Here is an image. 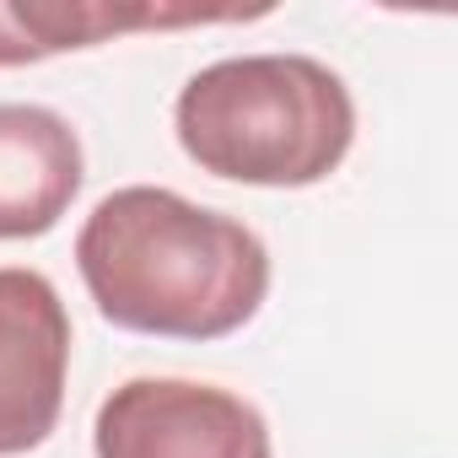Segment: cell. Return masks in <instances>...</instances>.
I'll return each mask as SVG.
<instances>
[{"instance_id": "cell-2", "label": "cell", "mask_w": 458, "mask_h": 458, "mask_svg": "<svg viewBox=\"0 0 458 458\" xmlns=\"http://www.w3.org/2000/svg\"><path fill=\"white\" fill-rule=\"evenodd\" d=\"M173 130L183 157L210 178L308 189L345 162L356 140V103L313 55H238L183 81Z\"/></svg>"}, {"instance_id": "cell-3", "label": "cell", "mask_w": 458, "mask_h": 458, "mask_svg": "<svg viewBox=\"0 0 458 458\" xmlns=\"http://www.w3.org/2000/svg\"><path fill=\"white\" fill-rule=\"evenodd\" d=\"M98 458H270L265 415L216 383L130 377L92 420Z\"/></svg>"}, {"instance_id": "cell-6", "label": "cell", "mask_w": 458, "mask_h": 458, "mask_svg": "<svg viewBox=\"0 0 458 458\" xmlns=\"http://www.w3.org/2000/svg\"><path fill=\"white\" fill-rule=\"evenodd\" d=\"M249 22L265 12H205V6H130V0H0V71L33 65L65 49H92L135 28L189 22Z\"/></svg>"}, {"instance_id": "cell-5", "label": "cell", "mask_w": 458, "mask_h": 458, "mask_svg": "<svg viewBox=\"0 0 458 458\" xmlns=\"http://www.w3.org/2000/svg\"><path fill=\"white\" fill-rule=\"evenodd\" d=\"M81 178L87 162L71 119L38 103H0V243L55 233Z\"/></svg>"}, {"instance_id": "cell-4", "label": "cell", "mask_w": 458, "mask_h": 458, "mask_svg": "<svg viewBox=\"0 0 458 458\" xmlns=\"http://www.w3.org/2000/svg\"><path fill=\"white\" fill-rule=\"evenodd\" d=\"M71 313L49 276L0 265V458L49 442L65 410Z\"/></svg>"}, {"instance_id": "cell-1", "label": "cell", "mask_w": 458, "mask_h": 458, "mask_svg": "<svg viewBox=\"0 0 458 458\" xmlns=\"http://www.w3.org/2000/svg\"><path fill=\"white\" fill-rule=\"evenodd\" d=\"M76 270L114 329L157 340L238 335L270 297V249L254 226L157 183L92 205L76 233Z\"/></svg>"}]
</instances>
